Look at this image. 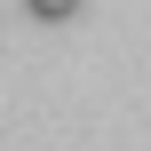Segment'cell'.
<instances>
[{
	"label": "cell",
	"instance_id": "cell-1",
	"mask_svg": "<svg viewBox=\"0 0 151 151\" xmlns=\"http://www.w3.org/2000/svg\"><path fill=\"white\" fill-rule=\"evenodd\" d=\"M24 8H32L40 24H72V16H80V0H24Z\"/></svg>",
	"mask_w": 151,
	"mask_h": 151
}]
</instances>
